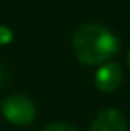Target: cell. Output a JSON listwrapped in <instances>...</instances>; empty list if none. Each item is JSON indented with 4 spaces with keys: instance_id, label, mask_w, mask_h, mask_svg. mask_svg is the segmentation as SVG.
Listing matches in <instances>:
<instances>
[{
    "instance_id": "obj_1",
    "label": "cell",
    "mask_w": 130,
    "mask_h": 131,
    "mask_svg": "<svg viewBox=\"0 0 130 131\" xmlns=\"http://www.w3.org/2000/svg\"><path fill=\"white\" fill-rule=\"evenodd\" d=\"M119 49L116 37L99 25H84L73 35L75 57L89 66L104 64L112 60Z\"/></svg>"
},
{
    "instance_id": "obj_2",
    "label": "cell",
    "mask_w": 130,
    "mask_h": 131,
    "mask_svg": "<svg viewBox=\"0 0 130 131\" xmlns=\"http://www.w3.org/2000/svg\"><path fill=\"white\" fill-rule=\"evenodd\" d=\"M2 113L8 122L14 125H22V127L32 124L37 116L34 102L28 96L20 93H14L3 101Z\"/></svg>"
},
{
    "instance_id": "obj_3",
    "label": "cell",
    "mask_w": 130,
    "mask_h": 131,
    "mask_svg": "<svg viewBox=\"0 0 130 131\" xmlns=\"http://www.w3.org/2000/svg\"><path fill=\"white\" fill-rule=\"evenodd\" d=\"M121 78H123V72L121 67L116 63H104L95 73V85L99 92L104 93H110L113 90H116L121 84Z\"/></svg>"
},
{
    "instance_id": "obj_4",
    "label": "cell",
    "mask_w": 130,
    "mask_h": 131,
    "mask_svg": "<svg viewBox=\"0 0 130 131\" xmlns=\"http://www.w3.org/2000/svg\"><path fill=\"white\" fill-rule=\"evenodd\" d=\"M90 131H129L127 121L119 110L107 108L94 119Z\"/></svg>"
},
{
    "instance_id": "obj_5",
    "label": "cell",
    "mask_w": 130,
    "mask_h": 131,
    "mask_svg": "<svg viewBox=\"0 0 130 131\" xmlns=\"http://www.w3.org/2000/svg\"><path fill=\"white\" fill-rule=\"evenodd\" d=\"M43 131H78L75 127L66 124V122H54L51 125H48Z\"/></svg>"
},
{
    "instance_id": "obj_6",
    "label": "cell",
    "mask_w": 130,
    "mask_h": 131,
    "mask_svg": "<svg viewBox=\"0 0 130 131\" xmlns=\"http://www.w3.org/2000/svg\"><path fill=\"white\" fill-rule=\"evenodd\" d=\"M12 37H14V35H12V31H11L9 28L0 26V46L11 43V41H12Z\"/></svg>"
},
{
    "instance_id": "obj_7",
    "label": "cell",
    "mask_w": 130,
    "mask_h": 131,
    "mask_svg": "<svg viewBox=\"0 0 130 131\" xmlns=\"http://www.w3.org/2000/svg\"><path fill=\"white\" fill-rule=\"evenodd\" d=\"M129 69H130V52H129Z\"/></svg>"
}]
</instances>
